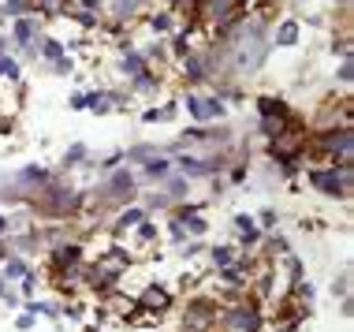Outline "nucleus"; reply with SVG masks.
Returning a JSON list of instances; mask_svg holds the SVG:
<instances>
[{
    "instance_id": "4",
    "label": "nucleus",
    "mask_w": 354,
    "mask_h": 332,
    "mask_svg": "<svg viewBox=\"0 0 354 332\" xmlns=\"http://www.w3.org/2000/svg\"><path fill=\"white\" fill-rule=\"evenodd\" d=\"M34 34H37V19H19V23H15V42L30 45Z\"/></svg>"
},
{
    "instance_id": "10",
    "label": "nucleus",
    "mask_w": 354,
    "mask_h": 332,
    "mask_svg": "<svg viewBox=\"0 0 354 332\" xmlns=\"http://www.w3.org/2000/svg\"><path fill=\"white\" fill-rule=\"evenodd\" d=\"M0 75H8V79H15V75H19V68H15L12 56H0Z\"/></svg>"
},
{
    "instance_id": "9",
    "label": "nucleus",
    "mask_w": 354,
    "mask_h": 332,
    "mask_svg": "<svg viewBox=\"0 0 354 332\" xmlns=\"http://www.w3.org/2000/svg\"><path fill=\"white\" fill-rule=\"evenodd\" d=\"M120 68L127 71V75H142V56H135V53H131V56H123V64H120Z\"/></svg>"
},
{
    "instance_id": "15",
    "label": "nucleus",
    "mask_w": 354,
    "mask_h": 332,
    "mask_svg": "<svg viewBox=\"0 0 354 332\" xmlns=\"http://www.w3.org/2000/svg\"><path fill=\"white\" fill-rule=\"evenodd\" d=\"M79 4H82V12H90V15H93V12L101 8V0H79Z\"/></svg>"
},
{
    "instance_id": "7",
    "label": "nucleus",
    "mask_w": 354,
    "mask_h": 332,
    "mask_svg": "<svg viewBox=\"0 0 354 332\" xmlns=\"http://www.w3.org/2000/svg\"><path fill=\"white\" fill-rule=\"evenodd\" d=\"M299 42V26L295 23H283L280 30H276V45H295Z\"/></svg>"
},
{
    "instance_id": "14",
    "label": "nucleus",
    "mask_w": 354,
    "mask_h": 332,
    "mask_svg": "<svg viewBox=\"0 0 354 332\" xmlns=\"http://www.w3.org/2000/svg\"><path fill=\"white\" fill-rule=\"evenodd\" d=\"M138 221H142V216H138V210H131V213L120 221V228H127V224H138Z\"/></svg>"
},
{
    "instance_id": "2",
    "label": "nucleus",
    "mask_w": 354,
    "mask_h": 332,
    "mask_svg": "<svg viewBox=\"0 0 354 332\" xmlns=\"http://www.w3.org/2000/svg\"><path fill=\"white\" fill-rule=\"evenodd\" d=\"M257 325H261V317L254 306H235L227 314V332H257Z\"/></svg>"
},
{
    "instance_id": "12",
    "label": "nucleus",
    "mask_w": 354,
    "mask_h": 332,
    "mask_svg": "<svg viewBox=\"0 0 354 332\" xmlns=\"http://www.w3.org/2000/svg\"><path fill=\"white\" fill-rule=\"evenodd\" d=\"M171 26V15H153V30H168Z\"/></svg>"
},
{
    "instance_id": "1",
    "label": "nucleus",
    "mask_w": 354,
    "mask_h": 332,
    "mask_svg": "<svg viewBox=\"0 0 354 332\" xmlns=\"http://www.w3.org/2000/svg\"><path fill=\"white\" fill-rule=\"evenodd\" d=\"M310 179L321 187V191L343 194V191H347V183H351V168L343 165V168H328V172H310Z\"/></svg>"
},
{
    "instance_id": "17",
    "label": "nucleus",
    "mask_w": 354,
    "mask_h": 332,
    "mask_svg": "<svg viewBox=\"0 0 354 332\" xmlns=\"http://www.w3.org/2000/svg\"><path fill=\"white\" fill-rule=\"evenodd\" d=\"M37 4H41V8H53V4H56V0H37Z\"/></svg>"
},
{
    "instance_id": "16",
    "label": "nucleus",
    "mask_w": 354,
    "mask_h": 332,
    "mask_svg": "<svg viewBox=\"0 0 354 332\" xmlns=\"http://www.w3.org/2000/svg\"><path fill=\"white\" fill-rule=\"evenodd\" d=\"M339 79H343V82H351V56L343 60V68H339Z\"/></svg>"
},
{
    "instance_id": "3",
    "label": "nucleus",
    "mask_w": 354,
    "mask_h": 332,
    "mask_svg": "<svg viewBox=\"0 0 354 332\" xmlns=\"http://www.w3.org/2000/svg\"><path fill=\"white\" fill-rule=\"evenodd\" d=\"M187 105H190V112H194L198 120H213V116L224 112V105H220L216 98H187Z\"/></svg>"
},
{
    "instance_id": "11",
    "label": "nucleus",
    "mask_w": 354,
    "mask_h": 332,
    "mask_svg": "<svg viewBox=\"0 0 354 332\" xmlns=\"http://www.w3.org/2000/svg\"><path fill=\"white\" fill-rule=\"evenodd\" d=\"M30 8V0H8V15H23Z\"/></svg>"
},
{
    "instance_id": "8",
    "label": "nucleus",
    "mask_w": 354,
    "mask_h": 332,
    "mask_svg": "<svg viewBox=\"0 0 354 332\" xmlns=\"http://www.w3.org/2000/svg\"><path fill=\"white\" fill-rule=\"evenodd\" d=\"M112 12H116V19H131L138 12V0H116V8H112Z\"/></svg>"
},
{
    "instance_id": "6",
    "label": "nucleus",
    "mask_w": 354,
    "mask_h": 332,
    "mask_svg": "<svg viewBox=\"0 0 354 332\" xmlns=\"http://www.w3.org/2000/svg\"><path fill=\"white\" fill-rule=\"evenodd\" d=\"M131 183H135V179H131L127 172H120L116 179H112V187H109L104 194H109V198H123V194H131Z\"/></svg>"
},
{
    "instance_id": "13",
    "label": "nucleus",
    "mask_w": 354,
    "mask_h": 332,
    "mask_svg": "<svg viewBox=\"0 0 354 332\" xmlns=\"http://www.w3.org/2000/svg\"><path fill=\"white\" fill-rule=\"evenodd\" d=\"M45 56H49V60H64V56H60V45H56V42H45Z\"/></svg>"
},
{
    "instance_id": "5",
    "label": "nucleus",
    "mask_w": 354,
    "mask_h": 332,
    "mask_svg": "<svg viewBox=\"0 0 354 332\" xmlns=\"http://www.w3.org/2000/svg\"><path fill=\"white\" fill-rule=\"evenodd\" d=\"M142 306H149V310H165V306H168V291L149 288L146 295H142Z\"/></svg>"
}]
</instances>
